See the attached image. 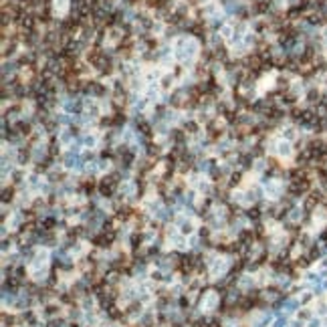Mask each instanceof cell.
<instances>
[{
    "instance_id": "5",
    "label": "cell",
    "mask_w": 327,
    "mask_h": 327,
    "mask_svg": "<svg viewBox=\"0 0 327 327\" xmlns=\"http://www.w3.org/2000/svg\"><path fill=\"white\" fill-rule=\"evenodd\" d=\"M69 139H71V133H69V131H63V133H61V141H63V144H67Z\"/></svg>"
},
{
    "instance_id": "1",
    "label": "cell",
    "mask_w": 327,
    "mask_h": 327,
    "mask_svg": "<svg viewBox=\"0 0 327 327\" xmlns=\"http://www.w3.org/2000/svg\"><path fill=\"white\" fill-rule=\"evenodd\" d=\"M291 152H293V149H291V144H287V141H279V144H277V154L281 158L291 156Z\"/></svg>"
},
{
    "instance_id": "3",
    "label": "cell",
    "mask_w": 327,
    "mask_h": 327,
    "mask_svg": "<svg viewBox=\"0 0 327 327\" xmlns=\"http://www.w3.org/2000/svg\"><path fill=\"white\" fill-rule=\"evenodd\" d=\"M309 101H311V103L319 101V93H317V91H309Z\"/></svg>"
},
{
    "instance_id": "6",
    "label": "cell",
    "mask_w": 327,
    "mask_h": 327,
    "mask_svg": "<svg viewBox=\"0 0 327 327\" xmlns=\"http://www.w3.org/2000/svg\"><path fill=\"white\" fill-rule=\"evenodd\" d=\"M307 2H309V0H303V6H305V4H307Z\"/></svg>"
},
{
    "instance_id": "2",
    "label": "cell",
    "mask_w": 327,
    "mask_h": 327,
    "mask_svg": "<svg viewBox=\"0 0 327 327\" xmlns=\"http://www.w3.org/2000/svg\"><path fill=\"white\" fill-rule=\"evenodd\" d=\"M95 141H97V139H95V137H93V135H87V137H85V139H83V144L87 145V148H93V145H95Z\"/></svg>"
},
{
    "instance_id": "4",
    "label": "cell",
    "mask_w": 327,
    "mask_h": 327,
    "mask_svg": "<svg viewBox=\"0 0 327 327\" xmlns=\"http://www.w3.org/2000/svg\"><path fill=\"white\" fill-rule=\"evenodd\" d=\"M283 135H285L287 139H293V137H295V129H291V127H289V129H285V133H283Z\"/></svg>"
}]
</instances>
